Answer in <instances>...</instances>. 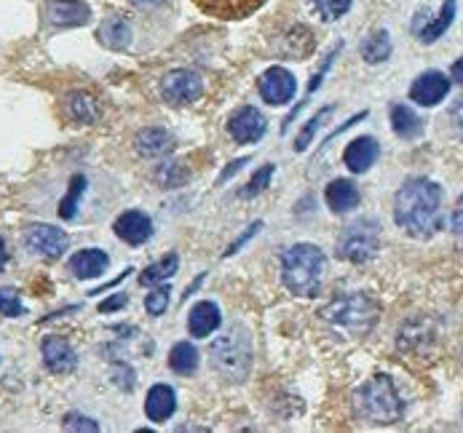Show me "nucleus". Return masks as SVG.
Listing matches in <instances>:
<instances>
[{"label":"nucleus","instance_id":"f257e3e1","mask_svg":"<svg viewBox=\"0 0 463 433\" xmlns=\"http://www.w3.org/2000/svg\"><path fill=\"white\" fill-rule=\"evenodd\" d=\"M394 220L412 239L426 241L442 228V187L431 180H410L397 190Z\"/></svg>","mask_w":463,"mask_h":433},{"label":"nucleus","instance_id":"f03ea898","mask_svg":"<svg viewBox=\"0 0 463 433\" xmlns=\"http://www.w3.org/2000/svg\"><path fill=\"white\" fill-rule=\"evenodd\" d=\"M354 409L362 420L373 426H392L404 412L397 385L389 374H375L354 393Z\"/></svg>","mask_w":463,"mask_h":433},{"label":"nucleus","instance_id":"7ed1b4c3","mask_svg":"<svg viewBox=\"0 0 463 433\" xmlns=\"http://www.w3.org/2000/svg\"><path fill=\"white\" fill-rule=\"evenodd\" d=\"M325 265H327V259H325L322 249L314 244H295L281 257V278L292 295L314 297L319 292Z\"/></svg>","mask_w":463,"mask_h":433},{"label":"nucleus","instance_id":"20e7f679","mask_svg":"<svg viewBox=\"0 0 463 433\" xmlns=\"http://www.w3.org/2000/svg\"><path fill=\"white\" fill-rule=\"evenodd\" d=\"M325 315L335 329L351 337H364L378 321V303H373L367 295H348L343 300H335L325 310Z\"/></svg>","mask_w":463,"mask_h":433},{"label":"nucleus","instance_id":"39448f33","mask_svg":"<svg viewBox=\"0 0 463 433\" xmlns=\"http://www.w3.org/2000/svg\"><path fill=\"white\" fill-rule=\"evenodd\" d=\"M212 364L225 380L241 382L250 377L252 370V351H250V340L241 334H222L212 343Z\"/></svg>","mask_w":463,"mask_h":433},{"label":"nucleus","instance_id":"423d86ee","mask_svg":"<svg viewBox=\"0 0 463 433\" xmlns=\"http://www.w3.org/2000/svg\"><path fill=\"white\" fill-rule=\"evenodd\" d=\"M381 249V228L375 220H359L348 225L337 239V257L345 262H370Z\"/></svg>","mask_w":463,"mask_h":433},{"label":"nucleus","instance_id":"0eeeda50","mask_svg":"<svg viewBox=\"0 0 463 433\" xmlns=\"http://www.w3.org/2000/svg\"><path fill=\"white\" fill-rule=\"evenodd\" d=\"M203 94V80L194 70H172L161 80V97L169 105H191Z\"/></svg>","mask_w":463,"mask_h":433},{"label":"nucleus","instance_id":"6e6552de","mask_svg":"<svg viewBox=\"0 0 463 433\" xmlns=\"http://www.w3.org/2000/svg\"><path fill=\"white\" fill-rule=\"evenodd\" d=\"M24 247L30 249L33 254L38 257H46V259H57L62 257L70 247V239L62 228H54V225H30L24 231Z\"/></svg>","mask_w":463,"mask_h":433},{"label":"nucleus","instance_id":"1a4fd4ad","mask_svg":"<svg viewBox=\"0 0 463 433\" xmlns=\"http://www.w3.org/2000/svg\"><path fill=\"white\" fill-rule=\"evenodd\" d=\"M258 89L268 105H287L298 91V80L287 67H268L258 80Z\"/></svg>","mask_w":463,"mask_h":433},{"label":"nucleus","instance_id":"9d476101","mask_svg":"<svg viewBox=\"0 0 463 433\" xmlns=\"http://www.w3.org/2000/svg\"><path fill=\"white\" fill-rule=\"evenodd\" d=\"M448 91H450V78L439 70H429L418 75L415 83L410 86V99L420 108H434L448 97Z\"/></svg>","mask_w":463,"mask_h":433},{"label":"nucleus","instance_id":"9b49d317","mask_svg":"<svg viewBox=\"0 0 463 433\" xmlns=\"http://www.w3.org/2000/svg\"><path fill=\"white\" fill-rule=\"evenodd\" d=\"M91 19V8L80 0H49L46 3V22L57 30L83 27Z\"/></svg>","mask_w":463,"mask_h":433},{"label":"nucleus","instance_id":"f8f14e48","mask_svg":"<svg viewBox=\"0 0 463 433\" xmlns=\"http://www.w3.org/2000/svg\"><path fill=\"white\" fill-rule=\"evenodd\" d=\"M453 19H456V0H445L437 16L418 14L415 22H412V33H415V38L420 43H434V41H439L448 33Z\"/></svg>","mask_w":463,"mask_h":433},{"label":"nucleus","instance_id":"ddd939ff","mask_svg":"<svg viewBox=\"0 0 463 433\" xmlns=\"http://www.w3.org/2000/svg\"><path fill=\"white\" fill-rule=\"evenodd\" d=\"M265 128H268V121H265L263 113L255 110V108H241L228 121V134L239 145H252V142L263 139Z\"/></svg>","mask_w":463,"mask_h":433},{"label":"nucleus","instance_id":"4468645a","mask_svg":"<svg viewBox=\"0 0 463 433\" xmlns=\"http://www.w3.org/2000/svg\"><path fill=\"white\" fill-rule=\"evenodd\" d=\"M113 231H116V236H118L124 244H129V247H142V244L153 236V220H150L145 212L129 209V212H124V214L116 220Z\"/></svg>","mask_w":463,"mask_h":433},{"label":"nucleus","instance_id":"2eb2a0df","mask_svg":"<svg viewBox=\"0 0 463 433\" xmlns=\"http://www.w3.org/2000/svg\"><path fill=\"white\" fill-rule=\"evenodd\" d=\"M206 16L214 19H247L250 14H255L258 8H263L268 0H194Z\"/></svg>","mask_w":463,"mask_h":433},{"label":"nucleus","instance_id":"dca6fc26","mask_svg":"<svg viewBox=\"0 0 463 433\" xmlns=\"http://www.w3.org/2000/svg\"><path fill=\"white\" fill-rule=\"evenodd\" d=\"M378 155H381V145L373 136H356L343 150V164L348 166V172L364 174L378 161Z\"/></svg>","mask_w":463,"mask_h":433},{"label":"nucleus","instance_id":"f3484780","mask_svg":"<svg viewBox=\"0 0 463 433\" xmlns=\"http://www.w3.org/2000/svg\"><path fill=\"white\" fill-rule=\"evenodd\" d=\"M43 364H46V370L54 372V374H70L78 367V356H75L70 343H65L62 337L49 334L43 340Z\"/></svg>","mask_w":463,"mask_h":433},{"label":"nucleus","instance_id":"a211bd4d","mask_svg":"<svg viewBox=\"0 0 463 433\" xmlns=\"http://www.w3.org/2000/svg\"><path fill=\"white\" fill-rule=\"evenodd\" d=\"M175 409H177V393L169 388V385H153L150 391H147V399H145V415H147V420H153V423H166L172 415H175Z\"/></svg>","mask_w":463,"mask_h":433},{"label":"nucleus","instance_id":"6ab92c4d","mask_svg":"<svg viewBox=\"0 0 463 433\" xmlns=\"http://www.w3.org/2000/svg\"><path fill=\"white\" fill-rule=\"evenodd\" d=\"M134 147L142 158H161L166 153H172L175 147V139L166 128H158V126H147L142 128L137 136H134Z\"/></svg>","mask_w":463,"mask_h":433},{"label":"nucleus","instance_id":"aec40b11","mask_svg":"<svg viewBox=\"0 0 463 433\" xmlns=\"http://www.w3.org/2000/svg\"><path fill=\"white\" fill-rule=\"evenodd\" d=\"M110 265V257L102 251V249H80L78 254L70 257V270L75 278H99Z\"/></svg>","mask_w":463,"mask_h":433},{"label":"nucleus","instance_id":"412c9836","mask_svg":"<svg viewBox=\"0 0 463 433\" xmlns=\"http://www.w3.org/2000/svg\"><path fill=\"white\" fill-rule=\"evenodd\" d=\"M97 41L110 52H124L132 43V27L124 16H108L97 30Z\"/></svg>","mask_w":463,"mask_h":433},{"label":"nucleus","instance_id":"4be33fe9","mask_svg":"<svg viewBox=\"0 0 463 433\" xmlns=\"http://www.w3.org/2000/svg\"><path fill=\"white\" fill-rule=\"evenodd\" d=\"M325 198H327V206L335 214H345V212H354L359 206L362 193L351 180H332L325 190Z\"/></svg>","mask_w":463,"mask_h":433},{"label":"nucleus","instance_id":"5701e85b","mask_svg":"<svg viewBox=\"0 0 463 433\" xmlns=\"http://www.w3.org/2000/svg\"><path fill=\"white\" fill-rule=\"evenodd\" d=\"M220 321H222V315H220V308L214 306V303H209V300H203V303H196L191 313H188V332L194 334V337H209L212 332H217V326H220Z\"/></svg>","mask_w":463,"mask_h":433},{"label":"nucleus","instance_id":"b1692460","mask_svg":"<svg viewBox=\"0 0 463 433\" xmlns=\"http://www.w3.org/2000/svg\"><path fill=\"white\" fill-rule=\"evenodd\" d=\"M67 113L78 121V124H97L102 116V108L97 102V97H91L89 91H75L67 97Z\"/></svg>","mask_w":463,"mask_h":433},{"label":"nucleus","instance_id":"393cba45","mask_svg":"<svg viewBox=\"0 0 463 433\" xmlns=\"http://www.w3.org/2000/svg\"><path fill=\"white\" fill-rule=\"evenodd\" d=\"M359 52H362L364 62H386V60L392 57V35H389L386 30H375V33H370V35L362 41V49H359Z\"/></svg>","mask_w":463,"mask_h":433},{"label":"nucleus","instance_id":"a878e982","mask_svg":"<svg viewBox=\"0 0 463 433\" xmlns=\"http://www.w3.org/2000/svg\"><path fill=\"white\" fill-rule=\"evenodd\" d=\"M177 268H180V257H177V254H166V257H161L158 262L147 265V268L139 273V284H142V287L161 284V281L172 278V276L177 273Z\"/></svg>","mask_w":463,"mask_h":433},{"label":"nucleus","instance_id":"bb28decb","mask_svg":"<svg viewBox=\"0 0 463 433\" xmlns=\"http://www.w3.org/2000/svg\"><path fill=\"white\" fill-rule=\"evenodd\" d=\"M392 128L402 139H415L423 131V121L407 105H394L392 108Z\"/></svg>","mask_w":463,"mask_h":433},{"label":"nucleus","instance_id":"cd10ccee","mask_svg":"<svg viewBox=\"0 0 463 433\" xmlns=\"http://www.w3.org/2000/svg\"><path fill=\"white\" fill-rule=\"evenodd\" d=\"M169 367L177 374H194L199 370V351L191 343H177L169 353Z\"/></svg>","mask_w":463,"mask_h":433},{"label":"nucleus","instance_id":"c85d7f7f","mask_svg":"<svg viewBox=\"0 0 463 433\" xmlns=\"http://www.w3.org/2000/svg\"><path fill=\"white\" fill-rule=\"evenodd\" d=\"M83 190H86V177L83 174H72L70 190H67L65 198L60 201V217L62 220H72L78 214V201H80Z\"/></svg>","mask_w":463,"mask_h":433},{"label":"nucleus","instance_id":"c756f323","mask_svg":"<svg viewBox=\"0 0 463 433\" xmlns=\"http://www.w3.org/2000/svg\"><path fill=\"white\" fill-rule=\"evenodd\" d=\"M169 300H172V289H169V287H158V289H153V292L145 297V310H147L153 318H158V315L166 313Z\"/></svg>","mask_w":463,"mask_h":433},{"label":"nucleus","instance_id":"7c9ffc66","mask_svg":"<svg viewBox=\"0 0 463 433\" xmlns=\"http://www.w3.org/2000/svg\"><path fill=\"white\" fill-rule=\"evenodd\" d=\"M330 113H332V108H322V110H319V113H317V116L308 121V126L303 128V134H300V136H298V142H295V153H303V150H306V147L314 142V134H317V128L325 124V118H327Z\"/></svg>","mask_w":463,"mask_h":433},{"label":"nucleus","instance_id":"2f4dec72","mask_svg":"<svg viewBox=\"0 0 463 433\" xmlns=\"http://www.w3.org/2000/svg\"><path fill=\"white\" fill-rule=\"evenodd\" d=\"M188 172L180 166V164H164L156 174V180L161 183V187H180L185 183Z\"/></svg>","mask_w":463,"mask_h":433},{"label":"nucleus","instance_id":"473e14b6","mask_svg":"<svg viewBox=\"0 0 463 433\" xmlns=\"http://www.w3.org/2000/svg\"><path fill=\"white\" fill-rule=\"evenodd\" d=\"M22 313H24V306L19 303V295H16V289H11V287H3V289H0V315L16 318V315H22Z\"/></svg>","mask_w":463,"mask_h":433},{"label":"nucleus","instance_id":"72a5a7b5","mask_svg":"<svg viewBox=\"0 0 463 433\" xmlns=\"http://www.w3.org/2000/svg\"><path fill=\"white\" fill-rule=\"evenodd\" d=\"M314 3H317V8H319L325 22H335V19H340L351 8L354 0H314Z\"/></svg>","mask_w":463,"mask_h":433},{"label":"nucleus","instance_id":"f704fd0d","mask_svg":"<svg viewBox=\"0 0 463 433\" xmlns=\"http://www.w3.org/2000/svg\"><path fill=\"white\" fill-rule=\"evenodd\" d=\"M273 172H276V166H273V164H265L263 169H258V172H255V177L250 180V185L244 187V195H247V198H252V195H260L265 187L270 185V177H273Z\"/></svg>","mask_w":463,"mask_h":433},{"label":"nucleus","instance_id":"c9c22d12","mask_svg":"<svg viewBox=\"0 0 463 433\" xmlns=\"http://www.w3.org/2000/svg\"><path fill=\"white\" fill-rule=\"evenodd\" d=\"M62 426H65L67 431H89V433L99 431V426H97L91 418H86V415H75V412H72V415H67Z\"/></svg>","mask_w":463,"mask_h":433},{"label":"nucleus","instance_id":"e433bc0d","mask_svg":"<svg viewBox=\"0 0 463 433\" xmlns=\"http://www.w3.org/2000/svg\"><path fill=\"white\" fill-rule=\"evenodd\" d=\"M113 374H116L113 380H116V385H118V388H124V391H132L134 388L132 367H127V364H116V367H113Z\"/></svg>","mask_w":463,"mask_h":433},{"label":"nucleus","instance_id":"4c0bfd02","mask_svg":"<svg viewBox=\"0 0 463 433\" xmlns=\"http://www.w3.org/2000/svg\"><path fill=\"white\" fill-rule=\"evenodd\" d=\"M260 228H263V222H260V220H258L255 225H250V231H247V233H241V236H239V239H236V241H233L231 247L225 249V257H231V254H236V251H239V249L244 247V244H247V241H250L252 236H258V233H260Z\"/></svg>","mask_w":463,"mask_h":433},{"label":"nucleus","instance_id":"58836bf2","mask_svg":"<svg viewBox=\"0 0 463 433\" xmlns=\"http://www.w3.org/2000/svg\"><path fill=\"white\" fill-rule=\"evenodd\" d=\"M453 233H456V241L463 249V195L456 203V212H453Z\"/></svg>","mask_w":463,"mask_h":433},{"label":"nucleus","instance_id":"ea45409f","mask_svg":"<svg viewBox=\"0 0 463 433\" xmlns=\"http://www.w3.org/2000/svg\"><path fill=\"white\" fill-rule=\"evenodd\" d=\"M124 306H127V295H116V297H110V300H105L99 306V313H113V310L124 308Z\"/></svg>","mask_w":463,"mask_h":433},{"label":"nucleus","instance_id":"a19ab883","mask_svg":"<svg viewBox=\"0 0 463 433\" xmlns=\"http://www.w3.org/2000/svg\"><path fill=\"white\" fill-rule=\"evenodd\" d=\"M244 164H247V158H239V161H233V164H231V166H228V169L220 174V183H225V180H231L236 172H241V169H244Z\"/></svg>","mask_w":463,"mask_h":433},{"label":"nucleus","instance_id":"79ce46f5","mask_svg":"<svg viewBox=\"0 0 463 433\" xmlns=\"http://www.w3.org/2000/svg\"><path fill=\"white\" fill-rule=\"evenodd\" d=\"M453 124H456L458 134L463 136V97L456 102V108H453Z\"/></svg>","mask_w":463,"mask_h":433},{"label":"nucleus","instance_id":"37998d69","mask_svg":"<svg viewBox=\"0 0 463 433\" xmlns=\"http://www.w3.org/2000/svg\"><path fill=\"white\" fill-rule=\"evenodd\" d=\"M137 8H158V5H164L166 0H132Z\"/></svg>","mask_w":463,"mask_h":433},{"label":"nucleus","instance_id":"c03bdc74","mask_svg":"<svg viewBox=\"0 0 463 433\" xmlns=\"http://www.w3.org/2000/svg\"><path fill=\"white\" fill-rule=\"evenodd\" d=\"M450 75H453V78H456V80H458V83H461V86H463V60H458V62L453 64Z\"/></svg>","mask_w":463,"mask_h":433},{"label":"nucleus","instance_id":"a18cd8bd","mask_svg":"<svg viewBox=\"0 0 463 433\" xmlns=\"http://www.w3.org/2000/svg\"><path fill=\"white\" fill-rule=\"evenodd\" d=\"M5 262H8V251H5V244H3V239H0V270L5 268Z\"/></svg>","mask_w":463,"mask_h":433},{"label":"nucleus","instance_id":"49530a36","mask_svg":"<svg viewBox=\"0 0 463 433\" xmlns=\"http://www.w3.org/2000/svg\"><path fill=\"white\" fill-rule=\"evenodd\" d=\"M0 364H3V359H0Z\"/></svg>","mask_w":463,"mask_h":433}]
</instances>
